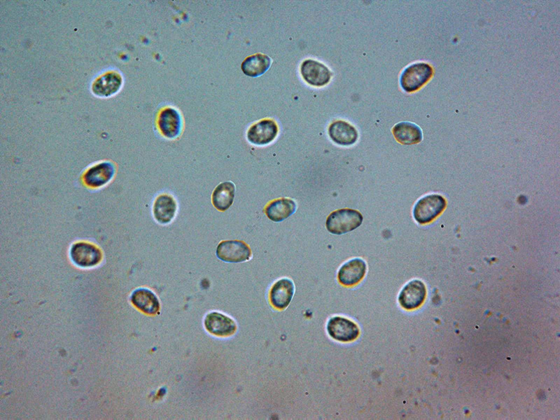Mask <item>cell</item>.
Masks as SVG:
<instances>
[{
  "instance_id": "6da1fadb",
  "label": "cell",
  "mask_w": 560,
  "mask_h": 420,
  "mask_svg": "<svg viewBox=\"0 0 560 420\" xmlns=\"http://www.w3.org/2000/svg\"><path fill=\"white\" fill-rule=\"evenodd\" d=\"M362 215L357 210L341 209L333 212L327 218L326 226L334 235H343L359 227L363 222Z\"/></svg>"
},
{
  "instance_id": "30bf717a",
  "label": "cell",
  "mask_w": 560,
  "mask_h": 420,
  "mask_svg": "<svg viewBox=\"0 0 560 420\" xmlns=\"http://www.w3.org/2000/svg\"><path fill=\"white\" fill-rule=\"evenodd\" d=\"M366 270L367 265L364 260L359 258L351 259L340 268L338 273L339 281L347 287L356 286L364 279Z\"/></svg>"
},
{
  "instance_id": "3957f363",
  "label": "cell",
  "mask_w": 560,
  "mask_h": 420,
  "mask_svg": "<svg viewBox=\"0 0 560 420\" xmlns=\"http://www.w3.org/2000/svg\"><path fill=\"white\" fill-rule=\"evenodd\" d=\"M446 207V199L437 194L426 196L419 199L413 209V217L419 224H427L440 216Z\"/></svg>"
},
{
  "instance_id": "9a60e30c",
  "label": "cell",
  "mask_w": 560,
  "mask_h": 420,
  "mask_svg": "<svg viewBox=\"0 0 560 420\" xmlns=\"http://www.w3.org/2000/svg\"><path fill=\"white\" fill-rule=\"evenodd\" d=\"M158 125L164 136L175 139L180 135L182 130L180 114L173 108H166L161 112Z\"/></svg>"
},
{
  "instance_id": "7a4b0ae2",
  "label": "cell",
  "mask_w": 560,
  "mask_h": 420,
  "mask_svg": "<svg viewBox=\"0 0 560 420\" xmlns=\"http://www.w3.org/2000/svg\"><path fill=\"white\" fill-rule=\"evenodd\" d=\"M434 74L433 68L426 63H417L405 68L400 77L401 88L407 93H412L426 84Z\"/></svg>"
},
{
  "instance_id": "9c48e42d",
  "label": "cell",
  "mask_w": 560,
  "mask_h": 420,
  "mask_svg": "<svg viewBox=\"0 0 560 420\" xmlns=\"http://www.w3.org/2000/svg\"><path fill=\"white\" fill-rule=\"evenodd\" d=\"M301 73L308 84L316 87L326 86L332 78V72L327 66L311 59L306 60L302 63Z\"/></svg>"
},
{
  "instance_id": "2e32d148",
  "label": "cell",
  "mask_w": 560,
  "mask_h": 420,
  "mask_svg": "<svg viewBox=\"0 0 560 420\" xmlns=\"http://www.w3.org/2000/svg\"><path fill=\"white\" fill-rule=\"evenodd\" d=\"M297 209V203L290 199H280L270 202L265 208L267 218L274 222H281L293 214Z\"/></svg>"
},
{
  "instance_id": "5bb4252c",
  "label": "cell",
  "mask_w": 560,
  "mask_h": 420,
  "mask_svg": "<svg viewBox=\"0 0 560 420\" xmlns=\"http://www.w3.org/2000/svg\"><path fill=\"white\" fill-rule=\"evenodd\" d=\"M205 326L208 332L217 336H229L237 330V325L231 318L218 313L208 314Z\"/></svg>"
},
{
  "instance_id": "e0dca14e",
  "label": "cell",
  "mask_w": 560,
  "mask_h": 420,
  "mask_svg": "<svg viewBox=\"0 0 560 420\" xmlns=\"http://www.w3.org/2000/svg\"><path fill=\"white\" fill-rule=\"evenodd\" d=\"M177 210L178 204L176 199L169 194L160 196L153 207L155 218L162 224H170L174 219Z\"/></svg>"
},
{
  "instance_id": "d6986e66",
  "label": "cell",
  "mask_w": 560,
  "mask_h": 420,
  "mask_svg": "<svg viewBox=\"0 0 560 420\" xmlns=\"http://www.w3.org/2000/svg\"><path fill=\"white\" fill-rule=\"evenodd\" d=\"M131 301L135 307L148 315H155L160 309L157 297L148 289L136 290L132 295Z\"/></svg>"
},
{
  "instance_id": "ffe728a7",
  "label": "cell",
  "mask_w": 560,
  "mask_h": 420,
  "mask_svg": "<svg viewBox=\"0 0 560 420\" xmlns=\"http://www.w3.org/2000/svg\"><path fill=\"white\" fill-rule=\"evenodd\" d=\"M122 77L117 72H108L99 77L93 85V93L100 97H108L119 91Z\"/></svg>"
},
{
  "instance_id": "7402d4cb",
  "label": "cell",
  "mask_w": 560,
  "mask_h": 420,
  "mask_svg": "<svg viewBox=\"0 0 560 420\" xmlns=\"http://www.w3.org/2000/svg\"><path fill=\"white\" fill-rule=\"evenodd\" d=\"M271 59L266 55L258 54L247 58L242 63L244 75L256 77L264 74L270 67Z\"/></svg>"
},
{
  "instance_id": "ba28073f",
  "label": "cell",
  "mask_w": 560,
  "mask_h": 420,
  "mask_svg": "<svg viewBox=\"0 0 560 420\" xmlns=\"http://www.w3.org/2000/svg\"><path fill=\"white\" fill-rule=\"evenodd\" d=\"M327 332L334 340L345 343L355 341L359 335V327L355 322L338 316L329 321Z\"/></svg>"
},
{
  "instance_id": "8992f818",
  "label": "cell",
  "mask_w": 560,
  "mask_h": 420,
  "mask_svg": "<svg viewBox=\"0 0 560 420\" xmlns=\"http://www.w3.org/2000/svg\"><path fill=\"white\" fill-rule=\"evenodd\" d=\"M278 126L272 119L262 120L251 125L247 131L249 142L258 146L271 143L278 134Z\"/></svg>"
},
{
  "instance_id": "ac0fdd59",
  "label": "cell",
  "mask_w": 560,
  "mask_h": 420,
  "mask_svg": "<svg viewBox=\"0 0 560 420\" xmlns=\"http://www.w3.org/2000/svg\"><path fill=\"white\" fill-rule=\"evenodd\" d=\"M392 132L397 141L402 145H415L423 140L421 128L410 122L397 123L393 127Z\"/></svg>"
},
{
  "instance_id": "4fadbf2b",
  "label": "cell",
  "mask_w": 560,
  "mask_h": 420,
  "mask_svg": "<svg viewBox=\"0 0 560 420\" xmlns=\"http://www.w3.org/2000/svg\"><path fill=\"white\" fill-rule=\"evenodd\" d=\"M329 134L332 141L341 146H351L358 140L357 129L345 120H336L329 127Z\"/></svg>"
},
{
  "instance_id": "52a82bcc",
  "label": "cell",
  "mask_w": 560,
  "mask_h": 420,
  "mask_svg": "<svg viewBox=\"0 0 560 420\" xmlns=\"http://www.w3.org/2000/svg\"><path fill=\"white\" fill-rule=\"evenodd\" d=\"M426 287L419 280H412L401 290L398 302L405 310L411 311L423 304L426 297Z\"/></svg>"
},
{
  "instance_id": "44dd1931",
  "label": "cell",
  "mask_w": 560,
  "mask_h": 420,
  "mask_svg": "<svg viewBox=\"0 0 560 420\" xmlns=\"http://www.w3.org/2000/svg\"><path fill=\"white\" fill-rule=\"evenodd\" d=\"M235 194V186L231 182H223L217 186L212 196L215 208L224 212L233 205Z\"/></svg>"
},
{
  "instance_id": "277c9868",
  "label": "cell",
  "mask_w": 560,
  "mask_h": 420,
  "mask_svg": "<svg viewBox=\"0 0 560 420\" xmlns=\"http://www.w3.org/2000/svg\"><path fill=\"white\" fill-rule=\"evenodd\" d=\"M70 257L79 267H91L101 262L102 254L100 248L92 243L78 242L72 245Z\"/></svg>"
},
{
  "instance_id": "5b68a950",
  "label": "cell",
  "mask_w": 560,
  "mask_h": 420,
  "mask_svg": "<svg viewBox=\"0 0 560 420\" xmlns=\"http://www.w3.org/2000/svg\"><path fill=\"white\" fill-rule=\"evenodd\" d=\"M217 256L228 263H241L251 258L249 246L241 240H225L221 242L217 248Z\"/></svg>"
},
{
  "instance_id": "8fae6325",
  "label": "cell",
  "mask_w": 560,
  "mask_h": 420,
  "mask_svg": "<svg viewBox=\"0 0 560 420\" xmlns=\"http://www.w3.org/2000/svg\"><path fill=\"white\" fill-rule=\"evenodd\" d=\"M116 168L109 162L98 164L84 175V182L91 188H100L108 184L114 177Z\"/></svg>"
},
{
  "instance_id": "7c38bea8",
  "label": "cell",
  "mask_w": 560,
  "mask_h": 420,
  "mask_svg": "<svg viewBox=\"0 0 560 420\" xmlns=\"http://www.w3.org/2000/svg\"><path fill=\"white\" fill-rule=\"evenodd\" d=\"M295 287L291 279H279L272 286L270 293L271 304L277 309H286L291 303L295 295Z\"/></svg>"
}]
</instances>
